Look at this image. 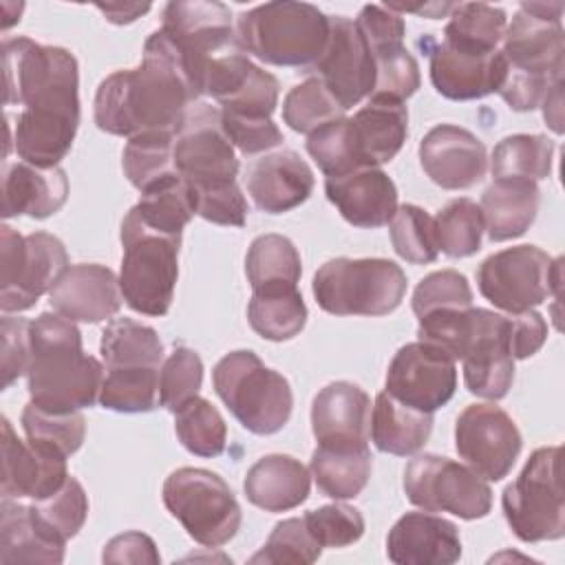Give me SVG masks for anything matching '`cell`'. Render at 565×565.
I'll return each instance as SVG.
<instances>
[{"instance_id":"cell-1","label":"cell","mask_w":565,"mask_h":565,"mask_svg":"<svg viewBox=\"0 0 565 565\" xmlns=\"http://www.w3.org/2000/svg\"><path fill=\"white\" fill-rule=\"evenodd\" d=\"M4 104L24 106L9 132L20 161L55 168L71 150L79 126L77 60L62 46L29 38L4 40Z\"/></svg>"},{"instance_id":"cell-2","label":"cell","mask_w":565,"mask_h":565,"mask_svg":"<svg viewBox=\"0 0 565 565\" xmlns=\"http://www.w3.org/2000/svg\"><path fill=\"white\" fill-rule=\"evenodd\" d=\"M199 95L172 40L159 29L143 44L137 68L108 75L95 93V124L117 137L177 132Z\"/></svg>"},{"instance_id":"cell-3","label":"cell","mask_w":565,"mask_h":565,"mask_svg":"<svg viewBox=\"0 0 565 565\" xmlns=\"http://www.w3.org/2000/svg\"><path fill=\"white\" fill-rule=\"evenodd\" d=\"M104 366L84 353L82 333L60 313H40L31 320V355L26 388L31 402L53 413H71L99 399Z\"/></svg>"},{"instance_id":"cell-4","label":"cell","mask_w":565,"mask_h":565,"mask_svg":"<svg viewBox=\"0 0 565 565\" xmlns=\"http://www.w3.org/2000/svg\"><path fill=\"white\" fill-rule=\"evenodd\" d=\"M331 31V15L309 2H265L236 18V38L247 55L274 66L311 68Z\"/></svg>"},{"instance_id":"cell-5","label":"cell","mask_w":565,"mask_h":565,"mask_svg":"<svg viewBox=\"0 0 565 565\" xmlns=\"http://www.w3.org/2000/svg\"><path fill=\"white\" fill-rule=\"evenodd\" d=\"M212 382L230 413L254 435H274L291 417L294 393L287 377L267 369L249 349L223 355L212 371Z\"/></svg>"},{"instance_id":"cell-6","label":"cell","mask_w":565,"mask_h":565,"mask_svg":"<svg viewBox=\"0 0 565 565\" xmlns=\"http://www.w3.org/2000/svg\"><path fill=\"white\" fill-rule=\"evenodd\" d=\"M404 269L388 258H331L313 276V296L333 316H386L406 294Z\"/></svg>"},{"instance_id":"cell-7","label":"cell","mask_w":565,"mask_h":565,"mask_svg":"<svg viewBox=\"0 0 565 565\" xmlns=\"http://www.w3.org/2000/svg\"><path fill=\"white\" fill-rule=\"evenodd\" d=\"M501 505L516 539L525 543L563 539L565 499L561 486V446L536 448L521 475L503 490Z\"/></svg>"},{"instance_id":"cell-8","label":"cell","mask_w":565,"mask_h":565,"mask_svg":"<svg viewBox=\"0 0 565 565\" xmlns=\"http://www.w3.org/2000/svg\"><path fill=\"white\" fill-rule=\"evenodd\" d=\"M163 505L203 547H221L241 530V505L225 483L205 468H179L163 481Z\"/></svg>"},{"instance_id":"cell-9","label":"cell","mask_w":565,"mask_h":565,"mask_svg":"<svg viewBox=\"0 0 565 565\" xmlns=\"http://www.w3.org/2000/svg\"><path fill=\"white\" fill-rule=\"evenodd\" d=\"M64 243L46 232L20 236L13 227H0V309L18 313L31 309L55 287L68 269Z\"/></svg>"},{"instance_id":"cell-10","label":"cell","mask_w":565,"mask_h":565,"mask_svg":"<svg viewBox=\"0 0 565 565\" xmlns=\"http://www.w3.org/2000/svg\"><path fill=\"white\" fill-rule=\"evenodd\" d=\"M563 258H552L536 245H516L488 256L477 269L486 300L508 313H523L550 296L558 298Z\"/></svg>"},{"instance_id":"cell-11","label":"cell","mask_w":565,"mask_h":565,"mask_svg":"<svg viewBox=\"0 0 565 565\" xmlns=\"http://www.w3.org/2000/svg\"><path fill=\"white\" fill-rule=\"evenodd\" d=\"M119 289L126 305L143 316H166L179 276L181 238L121 227Z\"/></svg>"},{"instance_id":"cell-12","label":"cell","mask_w":565,"mask_h":565,"mask_svg":"<svg viewBox=\"0 0 565 565\" xmlns=\"http://www.w3.org/2000/svg\"><path fill=\"white\" fill-rule=\"evenodd\" d=\"M408 501L426 512H450L459 519H483L492 508L488 481L472 468L439 455H417L404 470Z\"/></svg>"},{"instance_id":"cell-13","label":"cell","mask_w":565,"mask_h":565,"mask_svg":"<svg viewBox=\"0 0 565 565\" xmlns=\"http://www.w3.org/2000/svg\"><path fill=\"white\" fill-rule=\"evenodd\" d=\"M563 2H523L503 33L505 68L543 82H563L565 31Z\"/></svg>"},{"instance_id":"cell-14","label":"cell","mask_w":565,"mask_h":565,"mask_svg":"<svg viewBox=\"0 0 565 565\" xmlns=\"http://www.w3.org/2000/svg\"><path fill=\"white\" fill-rule=\"evenodd\" d=\"M161 31L177 46L196 95L203 68L212 60L241 49L232 11L216 0L168 2L163 9Z\"/></svg>"},{"instance_id":"cell-15","label":"cell","mask_w":565,"mask_h":565,"mask_svg":"<svg viewBox=\"0 0 565 565\" xmlns=\"http://www.w3.org/2000/svg\"><path fill=\"white\" fill-rule=\"evenodd\" d=\"M174 166L188 185L236 181L238 159L216 106L199 99L188 108L174 132Z\"/></svg>"},{"instance_id":"cell-16","label":"cell","mask_w":565,"mask_h":565,"mask_svg":"<svg viewBox=\"0 0 565 565\" xmlns=\"http://www.w3.org/2000/svg\"><path fill=\"white\" fill-rule=\"evenodd\" d=\"M521 446L514 419L494 404H470L457 417L455 448L466 466L488 481L508 477Z\"/></svg>"},{"instance_id":"cell-17","label":"cell","mask_w":565,"mask_h":565,"mask_svg":"<svg viewBox=\"0 0 565 565\" xmlns=\"http://www.w3.org/2000/svg\"><path fill=\"white\" fill-rule=\"evenodd\" d=\"M457 388L455 360L428 342H408L391 360L386 371V393L397 402L435 413L446 406Z\"/></svg>"},{"instance_id":"cell-18","label":"cell","mask_w":565,"mask_h":565,"mask_svg":"<svg viewBox=\"0 0 565 565\" xmlns=\"http://www.w3.org/2000/svg\"><path fill=\"white\" fill-rule=\"evenodd\" d=\"M510 316L472 307L470 335L461 355L466 388L483 399H503L514 382Z\"/></svg>"},{"instance_id":"cell-19","label":"cell","mask_w":565,"mask_h":565,"mask_svg":"<svg viewBox=\"0 0 565 565\" xmlns=\"http://www.w3.org/2000/svg\"><path fill=\"white\" fill-rule=\"evenodd\" d=\"M309 71L322 79L327 90L344 110L358 106L364 97H371L375 66L371 49L355 20L331 15L329 42L320 60Z\"/></svg>"},{"instance_id":"cell-20","label":"cell","mask_w":565,"mask_h":565,"mask_svg":"<svg viewBox=\"0 0 565 565\" xmlns=\"http://www.w3.org/2000/svg\"><path fill=\"white\" fill-rule=\"evenodd\" d=\"M419 163L428 179L444 190H468L488 170L486 146L470 130L455 124H439L419 143Z\"/></svg>"},{"instance_id":"cell-21","label":"cell","mask_w":565,"mask_h":565,"mask_svg":"<svg viewBox=\"0 0 565 565\" xmlns=\"http://www.w3.org/2000/svg\"><path fill=\"white\" fill-rule=\"evenodd\" d=\"M503 75L505 57L499 49L492 53H479L439 42L430 51V82L446 99H481L499 90Z\"/></svg>"},{"instance_id":"cell-22","label":"cell","mask_w":565,"mask_h":565,"mask_svg":"<svg viewBox=\"0 0 565 565\" xmlns=\"http://www.w3.org/2000/svg\"><path fill=\"white\" fill-rule=\"evenodd\" d=\"M66 479V457L22 441L2 417V499L40 501L57 492Z\"/></svg>"},{"instance_id":"cell-23","label":"cell","mask_w":565,"mask_h":565,"mask_svg":"<svg viewBox=\"0 0 565 565\" xmlns=\"http://www.w3.org/2000/svg\"><path fill=\"white\" fill-rule=\"evenodd\" d=\"M119 278L113 269L97 263L71 265L55 287L49 291V302L55 313L73 322L110 320L121 307Z\"/></svg>"},{"instance_id":"cell-24","label":"cell","mask_w":565,"mask_h":565,"mask_svg":"<svg viewBox=\"0 0 565 565\" xmlns=\"http://www.w3.org/2000/svg\"><path fill=\"white\" fill-rule=\"evenodd\" d=\"M395 565H452L461 558V536L452 521L430 512H406L386 536Z\"/></svg>"},{"instance_id":"cell-25","label":"cell","mask_w":565,"mask_h":565,"mask_svg":"<svg viewBox=\"0 0 565 565\" xmlns=\"http://www.w3.org/2000/svg\"><path fill=\"white\" fill-rule=\"evenodd\" d=\"M324 192L342 218L355 227L388 225L397 212V188L380 168H358L340 177H327Z\"/></svg>"},{"instance_id":"cell-26","label":"cell","mask_w":565,"mask_h":565,"mask_svg":"<svg viewBox=\"0 0 565 565\" xmlns=\"http://www.w3.org/2000/svg\"><path fill=\"white\" fill-rule=\"evenodd\" d=\"M245 183L258 210L282 214L309 199L316 179L296 150H278L256 159L247 168Z\"/></svg>"},{"instance_id":"cell-27","label":"cell","mask_w":565,"mask_h":565,"mask_svg":"<svg viewBox=\"0 0 565 565\" xmlns=\"http://www.w3.org/2000/svg\"><path fill=\"white\" fill-rule=\"evenodd\" d=\"M311 430L318 444H366L371 397L353 382H331L313 397Z\"/></svg>"},{"instance_id":"cell-28","label":"cell","mask_w":565,"mask_h":565,"mask_svg":"<svg viewBox=\"0 0 565 565\" xmlns=\"http://www.w3.org/2000/svg\"><path fill=\"white\" fill-rule=\"evenodd\" d=\"M68 196L66 172L55 168H38L26 161L4 163L2 172V216L46 218L55 214Z\"/></svg>"},{"instance_id":"cell-29","label":"cell","mask_w":565,"mask_h":565,"mask_svg":"<svg viewBox=\"0 0 565 565\" xmlns=\"http://www.w3.org/2000/svg\"><path fill=\"white\" fill-rule=\"evenodd\" d=\"M351 135L360 166L380 168L402 150L408 137V110L402 102L369 99L351 117Z\"/></svg>"},{"instance_id":"cell-30","label":"cell","mask_w":565,"mask_h":565,"mask_svg":"<svg viewBox=\"0 0 565 565\" xmlns=\"http://www.w3.org/2000/svg\"><path fill=\"white\" fill-rule=\"evenodd\" d=\"M311 472L289 455H265L245 475L249 503L265 512H287L307 501Z\"/></svg>"},{"instance_id":"cell-31","label":"cell","mask_w":565,"mask_h":565,"mask_svg":"<svg viewBox=\"0 0 565 565\" xmlns=\"http://www.w3.org/2000/svg\"><path fill=\"white\" fill-rule=\"evenodd\" d=\"M0 563H62L66 543L53 536L31 505L2 499Z\"/></svg>"},{"instance_id":"cell-32","label":"cell","mask_w":565,"mask_h":565,"mask_svg":"<svg viewBox=\"0 0 565 565\" xmlns=\"http://www.w3.org/2000/svg\"><path fill=\"white\" fill-rule=\"evenodd\" d=\"M541 192L534 181L494 179L481 196L488 238L494 243L523 236L536 218Z\"/></svg>"},{"instance_id":"cell-33","label":"cell","mask_w":565,"mask_h":565,"mask_svg":"<svg viewBox=\"0 0 565 565\" xmlns=\"http://www.w3.org/2000/svg\"><path fill=\"white\" fill-rule=\"evenodd\" d=\"M373 457L366 444H318L309 472L318 490L335 501L355 499L369 483Z\"/></svg>"},{"instance_id":"cell-34","label":"cell","mask_w":565,"mask_h":565,"mask_svg":"<svg viewBox=\"0 0 565 565\" xmlns=\"http://www.w3.org/2000/svg\"><path fill=\"white\" fill-rule=\"evenodd\" d=\"M192 216L194 203L190 185L177 174L141 192V199L124 216L121 227L181 238L183 227L190 223Z\"/></svg>"},{"instance_id":"cell-35","label":"cell","mask_w":565,"mask_h":565,"mask_svg":"<svg viewBox=\"0 0 565 565\" xmlns=\"http://www.w3.org/2000/svg\"><path fill=\"white\" fill-rule=\"evenodd\" d=\"M433 433V413L397 402L382 391L371 411V439L380 452L408 457L424 448Z\"/></svg>"},{"instance_id":"cell-36","label":"cell","mask_w":565,"mask_h":565,"mask_svg":"<svg viewBox=\"0 0 565 565\" xmlns=\"http://www.w3.org/2000/svg\"><path fill=\"white\" fill-rule=\"evenodd\" d=\"M247 320L260 338L285 342L302 331L307 322V305L294 285L260 287L252 294Z\"/></svg>"},{"instance_id":"cell-37","label":"cell","mask_w":565,"mask_h":565,"mask_svg":"<svg viewBox=\"0 0 565 565\" xmlns=\"http://www.w3.org/2000/svg\"><path fill=\"white\" fill-rule=\"evenodd\" d=\"M99 353L106 369H161L166 360L157 331L130 318H115L106 324Z\"/></svg>"},{"instance_id":"cell-38","label":"cell","mask_w":565,"mask_h":565,"mask_svg":"<svg viewBox=\"0 0 565 565\" xmlns=\"http://www.w3.org/2000/svg\"><path fill=\"white\" fill-rule=\"evenodd\" d=\"M124 174L139 190L146 192L172 177L174 166V135L172 132H141L128 139L121 154Z\"/></svg>"},{"instance_id":"cell-39","label":"cell","mask_w":565,"mask_h":565,"mask_svg":"<svg viewBox=\"0 0 565 565\" xmlns=\"http://www.w3.org/2000/svg\"><path fill=\"white\" fill-rule=\"evenodd\" d=\"M448 18L444 42L479 53L497 51L508 26L505 11L486 2H457Z\"/></svg>"},{"instance_id":"cell-40","label":"cell","mask_w":565,"mask_h":565,"mask_svg":"<svg viewBox=\"0 0 565 565\" xmlns=\"http://www.w3.org/2000/svg\"><path fill=\"white\" fill-rule=\"evenodd\" d=\"M554 141L545 135H510L501 139L490 159L494 179L541 181L552 172Z\"/></svg>"},{"instance_id":"cell-41","label":"cell","mask_w":565,"mask_h":565,"mask_svg":"<svg viewBox=\"0 0 565 565\" xmlns=\"http://www.w3.org/2000/svg\"><path fill=\"white\" fill-rule=\"evenodd\" d=\"M245 274L254 289L271 285L298 287L302 263L296 245L280 234H263L252 241L245 256Z\"/></svg>"},{"instance_id":"cell-42","label":"cell","mask_w":565,"mask_h":565,"mask_svg":"<svg viewBox=\"0 0 565 565\" xmlns=\"http://www.w3.org/2000/svg\"><path fill=\"white\" fill-rule=\"evenodd\" d=\"M22 428L29 444L60 457L77 452L86 437V419L79 411L53 413L33 402L22 411Z\"/></svg>"},{"instance_id":"cell-43","label":"cell","mask_w":565,"mask_h":565,"mask_svg":"<svg viewBox=\"0 0 565 565\" xmlns=\"http://www.w3.org/2000/svg\"><path fill=\"white\" fill-rule=\"evenodd\" d=\"M174 433L183 448L196 457H218L225 450V419L205 397L196 395L174 413Z\"/></svg>"},{"instance_id":"cell-44","label":"cell","mask_w":565,"mask_h":565,"mask_svg":"<svg viewBox=\"0 0 565 565\" xmlns=\"http://www.w3.org/2000/svg\"><path fill=\"white\" fill-rule=\"evenodd\" d=\"M435 223L437 249L450 258H466L479 252L481 236L486 232L481 207L470 199H452L446 203Z\"/></svg>"},{"instance_id":"cell-45","label":"cell","mask_w":565,"mask_h":565,"mask_svg":"<svg viewBox=\"0 0 565 565\" xmlns=\"http://www.w3.org/2000/svg\"><path fill=\"white\" fill-rule=\"evenodd\" d=\"M161 369H106L99 404L115 413H148L159 406Z\"/></svg>"},{"instance_id":"cell-46","label":"cell","mask_w":565,"mask_h":565,"mask_svg":"<svg viewBox=\"0 0 565 565\" xmlns=\"http://www.w3.org/2000/svg\"><path fill=\"white\" fill-rule=\"evenodd\" d=\"M344 108L335 102V97L327 90L320 77L311 75L305 82L296 84L282 102V119L285 124L302 135H311L313 130L342 119Z\"/></svg>"},{"instance_id":"cell-47","label":"cell","mask_w":565,"mask_h":565,"mask_svg":"<svg viewBox=\"0 0 565 565\" xmlns=\"http://www.w3.org/2000/svg\"><path fill=\"white\" fill-rule=\"evenodd\" d=\"M375 66V84L369 99L402 102L419 88V66L404 42H388L371 49Z\"/></svg>"},{"instance_id":"cell-48","label":"cell","mask_w":565,"mask_h":565,"mask_svg":"<svg viewBox=\"0 0 565 565\" xmlns=\"http://www.w3.org/2000/svg\"><path fill=\"white\" fill-rule=\"evenodd\" d=\"M388 232L395 254L406 263L426 265L439 254L433 216L413 203L397 205V212L388 223Z\"/></svg>"},{"instance_id":"cell-49","label":"cell","mask_w":565,"mask_h":565,"mask_svg":"<svg viewBox=\"0 0 565 565\" xmlns=\"http://www.w3.org/2000/svg\"><path fill=\"white\" fill-rule=\"evenodd\" d=\"M35 516L42 521V525L53 534L57 536L60 541H68L73 539L86 516H88V497L82 488V483L68 475V479L64 481V486L49 494L46 499H40V501H33L31 503Z\"/></svg>"},{"instance_id":"cell-50","label":"cell","mask_w":565,"mask_h":565,"mask_svg":"<svg viewBox=\"0 0 565 565\" xmlns=\"http://www.w3.org/2000/svg\"><path fill=\"white\" fill-rule=\"evenodd\" d=\"M322 552V545L309 532L305 516L285 519L274 525L265 545L249 558V563H291V565H309L316 563Z\"/></svg>"},{"instance_id":"cell-51","label":"cell","mask_w":565,"mask_h":565,"mask_svg":"<svg viewBox=\"0 0 565 565\" xmlns=\"http://www.w3.org/2000/svg\"><path fill=\"white\" fill-rule=\"evenodd\" d=\"M203 384V362L194 349L177 347L159 371V404L177 413L185 402L199 395Z\"/></svg>"},{"instance_id":"cell-52","label":"cell","mask_w":565,"mask_h":565,"mask_svg":"<svg viewBox=\"0 0 565 565\" xmlns=\"http://www.w3.org/2000/svg\"><path fill=\"white\" fill-rule=\"evenodd\" d=\"M307 152L327 177H340L364 168L355 154L349 117L335 119L307 135Z\"/></svg>"},{"instance_id":"cell-53","label":"cell","mask_w":565,"mask_h":565,"mask_svg":"<svg viewBox=\"0 0 565 565\" xmlns=\"http://www.w3.org/2000/svg\"><path fill=\"white\" fill-rule=\"evenodd\" d=\"M411 305L417 318L444 309H468L472 307V289L463 274L455 269H441L428 274L415 287Z\"/></svg>"},{"instance_id":"cell-54","label":"cell","mask_w":565,"mask_h":565,"mask_svg":"<svg viewBox=\"0 0 565 565\" xmlns=\"http://www.w3.org/2000/svg\"><path fill=\"white\" fill-rule=\"evenodd\" d=\"M278 104V79L252 64L238 86L218 102L221 113L243 117H271Z\"/></svg>"},{"instance_id":"cell-55","label":"cell","mask_w":565,"mask_h":565,"mask_svg":"<svg viewBox=\"0 0 565 565\" xmlns=\"http://www.w3.org/2000/svg\"><path fill=\"white\" fill-rule=\"evenodd\" d=\"M305 523L322 547H347L362 539L364 516L347 503H329L305 514Z\"/></svg>"},{"instance_id":"cell-56","label":"cell","mask_w":565,"mask_h":565,"mask_svg":"<svg viewBox=\"0 0 565 565\" xmlns=\"http://www.w3.org/2000/svg\"><path fill=\"white\" fill-rule=\"evenodd\" d=\"M194 214L227 227H243L247 218V201L236 181H221L207 185H190Z\"/></svg>"},{"instance_id":"cell-57","label":"cell","mask_w":565,"mask_h":565,"mask_svg":"<svg viewBox=\"0 0 565 565\" xmlns=\"http://www.w3.org/2000/svg\"><path fill=\"white\" fill-rule=\"evenodd\" d=\"M221 124L232 146L243 154H258L282 143V132L271 121V117H243L221 113Z\"/></svg>"},{"instance_id":"cell-58","label":"cell","mask_w":565,"mask_h":565,"mask_svg":"<svg viewBox=\"0 0 565 565\" xmlns=\"http://www.w3.org/2000/svg\"><path fill=\"white\" fill-rule=\"evenodd\" d=\"M2 335V388H9L20 375L26 373L31 355V320L4 313L0 322Z\"/></svg>"},{"instance_id":"cell-59","label":"cell","mask_w":565,"mask_h":565,"mask_svg":"<svg viewBox=\"0 0 565 565\" xmlns=\"http://www.w3.org/2000/svg\"><path fill=\"white\" fill-rule=\"evenodd\" d=\"M360 33L364 35L369 49L382 46L388 42H404L406 24L404 18L382 4H364L355 18Z\"/></svg>"},{"instance_id":"cell-60","label":"cell","mask_w":565,"mask_h":565,"mask_svg":"<svg viewBox=\"0 0 565 565\" xmlns=\"http://www.w3.org/2000/svg\"><path fill=\"white\" fill-rule=\"evenodd\" d=\"M510 349L514 360L534 355L547 340V322L534 309L523 313H510Z\"/></svg>"},{"instance_id":"cell-61","label":"cell","mask_w":565,"mask_h":565,"mask_svg":"<svg viewBox=\"0 0 565 565\" xmlns=\"http://www.w3.org/2000/svg\"><path fill=\"white\" fill-rule=\"evenodd\" d=\"M104 563H150L161 561L154 541L143 532H124L110 539L102 554Z\"/></svg>"},{"instance_id":"cell-62","label":"cell","mask_w":565,"mask_h":565,"mask_svg":"<svg viewBox=\"0 0 565 565\" xmlns=\"http://www.w3.org/2000/svg\"><path fill=\"white\" fill-rule=\"evenodd\" d=\"M543 119L545 124L556 132L561 135L563 132V82L554 84L552 90L545 95L543 104Z\"/></svg>"},{"instance_id":"cell-63","label":"cell","mask_w":565,"mask_h":565,"mask_svg":"<svg viewBox=\"0 0 565 565\" xmlns=\"http://www.w3.org/2000/svg\"><path fill=\"white\" fill-rule=\"evenodd\" d=\"M97 9L106 15L108 22L113 24H128L137 20L139 15L150 11V4H97Z\"/></svg>"}]
</instances>
